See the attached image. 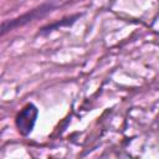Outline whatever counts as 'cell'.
<instances>
[{"instance_id":"obj_3","label":"cell","mask_w":159,"mask_h":159,"mask_svg":"<svg viewBox=\"0 0 159 159\" xmlns=\"http://www.w3.org/2000/svg\"><path fill=\"white\" fill-rule=\"evenodd\" d=\"M80 17H81V14H75V15L63 17V19H61L60 21L51 22V24H48V25L41 27V29L39 30V32L36 34V36H47L50 32H52V31H55V30H58V29H61V27H70V26H72Z\"/></svg>"},{"instance_id":"obj_2","label":"cell","mask_w":159,"mask_h":159,"mask_svg":"<svg viewBox=\"0 0 159 159\" xmlns=\"http://www.w3.org/2000/svg\"><path fill=\"white\" fill-rule=\"evenodd\" d=\"M37 117H39L37 107L34 103L25 104L15 117V125L17 132L24 137L30 135L35 128Z\"/></svg>"},{"instance_id":"obj_1","label":"cell","mask_w":159,"mask_h":159,"mask_svg":"<svg viewBox=\"0 0 159 159\" xmlns=\"http://www.w3.org/2000/svg\"><path fill=\"white\" fill-rule=\"evenodd\" d=\"M71 1H73V0H45L39 6L29 10L27 12L1 22L0 24V37L6 35V34H9V32H11L12 30L22 27V26H25V25H27V24H30V22H32L35 20L43 19L48 14L53 12L56 9L65 6V5L70 4Z\"/></svg>"}]
</instances>
